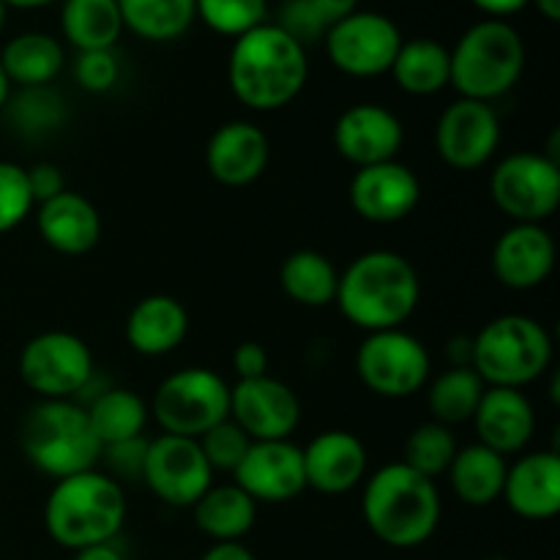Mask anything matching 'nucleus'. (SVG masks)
<instances>
[{
  "label": "nucleus",
  "mask_w": 560,
  "mask_h": 560,
  "mask_svg": "<svg viewBox=\"0 0 560 560\" xmlns=\"http://www.w3.org/2000/svg\"><path fill=\"white\" fill-rule=\"evenodd\" d=\"M490 197L512 224H545L560 208L558 159L539 151L509 153L492 170Z\"/></svg>",
  "instance_id": "9d476101"
},
{
  "label": "nucleus",
  "mask_w": 560,
  "mask_h": 560,
  "mask_svg": "<svg viewBox=\"0 0 560 560\" xmlns=\"http://www.w3.org/2000/svg\"><path fill=\"white\" fill-rule=\"evenodd\" d=\"M120 63L113 49L80 52L74 60V80L88 93H107L118 85Z\"/></svg>",
  "instance_id": "a19ab883"
},
{
  "label": "nucleus",
  "mask_w": 560,
  "mask_h": 560,
  "mask_svg": "<svg viewBox=\"0 0 560 560\" xmlns=\"http://www.w3.org/2000/svg\"><path fill=\"white\" fill-rule=\"evenodd\" d=\"M200 443V452L202 457L208 459L211 470H222V474H235V468L241 465L244 454L249 452L252 441L233 419H224L222 424L211 427L206 435L197 438Z\"/></svg>",
  "instance_id": "4c0bfd02"
},
{
  "label": "nucleus",
  "mask_w": 560,
  "mask_h": 560,
  "mask_svg": "<svg viewBox=\"0 0 560 560\" xmlns=\"http://www.w3.org/2000/svg\"><path fill=\"white\" fill-rule=\"evenodd\" d=\"M405 145V126L388 107L361 102L345 109L334 124V148L345 162L359 167L394 162Z\"/></svg>",
  "instance_id": "dca6fc26"
},
{
  "label": "nucleus",
  "mask_w": 560,
  "mask_h": 560,
  "mask_svg": "<svg viewBox=\"0 0 560 560\" xmlns=\"http://www.w3.org/2000/svg\"><path fill=\"white\" fill-rule=\"evenodd\" d=\"M82 408H85L93 435L98 438L102 448L142 438L148 427V416H151V408H148V402L140 394L118 386L98 392Z\"/></svg>",
  "instance_id": "c85d7f7f"
},
{
  "label": "nucleus",
  "mask_w": 560,
  "mask_h": 560,
  "mask_svg": "<svg viewBox=\"0 0 560 560\" xmlns=\"http://www.w3.org/2000/svg\"><path fill=\"white\" fill-rule=\"evenodd\" d=\"M470 421L481 446L492 448L501 457L523 454L536 435L534 402L520 388L487 386Z\"/></svg>",
  "instance_id": "5701e85b"
},
{
  "label": "nucleus",
  "mask_w": 560,
  "mask_h": 560,
  "mask_svg": "<svg viewBox=\"0 0 560 560\" xmlns=\"http://www.w3.org/2000/svg\"><path fill=\"white\" fill-rule=\"evenodd\" d=\"M271 159L266 131L252 120H228L206 145V167L217 184L241 189L262 178Z\"/></svg>",
  "instance_id": "412c9836"
},
{
  "label": "nucleus",
  "mask_w": 560,
  "mask_h": 560,
  "mask_svg": "<svg viewBox=\"0 0 560 560\" xmlns=\"http://www.w3.org/2000/svg\"><path fill=\"white\" fill-rule=\"evenodd\" d=\"M457 438H454L452 427H443L438 421H424L416 427L405 441V457L402 463L413 468L416 474L427 476L435 481L443 476L452 465L454 454H457Z\"/></svg>",
  "instance_id": "c9c22d12"
},
{
  "label": "nucleus",
  "mask_w": 560,
  "mask_h": 560,
  "mask_svg": "<svg viewBox=\"0 0 560 560\" xmlns=\"http://www.w3.org/2000/svg\"><path fill=\"white\" fill-rule=\"evenodd\" d=\"M233 370L238 381H255L268 375V353L260 342H241L233 350Z\"/></svg>",
  "instance_id": "c03bdc74"
},
{
  "label": "nucleus",
  "mask_w": 560,
  "mask_h": 560,
  "mask_svg": "<svg viewBox=\"0 0 560 560\" xmlns=\"http://www.w3.org/2000/svg\"><path fill=\"white\" fill-rule=\"evenodd\" d=\"M230 419L249 441H290L301 424V399L271 375L238 381L230 388Z\"/></svg>",
  "instance_id": "2eb2a0df"
},
{
  "label": "nucleus",
  "mask_w": 560,
  "mask_h": 560,
  "mask_svg": "<svg viewBox=\"0 0 560 560\" xmlns=\"http://www.w3.org/2000/svg\"><path fill=\"white\" fill-rule=\"evenodd\" d=\"M348 197L353 211L364 222L397 224L419 206L421 184L408 164L394 159V162L355 170Z\"/></svg>",
  "instance_id": "a211bd4d"
},
{
  "label": "nucleus",
  "mask_w": 560,
  "mask_h": 560,
  "mask_svg": "<svg viewBox=\"0 0 560 560\" xmlns=\"http://www.w3.org/2000/svg\"><path fill=\"white\" fill-rule=\"evenodd\" d=\"M306 490L320 495H345L364 485L366 479V446L359 435L348 430H326L312 438L304 448Z\"/></svg>",
  "instance_id": "aec40b11"
},
{
  "label": "nucleus",
  "mask_w": 560,
  "mask_h": 560,
  "mask_svg": "<svg viewBox=\"0 0 560 560\" xmlns=\"http://www.w3.org/2000/svg\"><path fill=\"white\" fill-rule=\"evenodd\" d=\"M27 170V184H31V195H33V202H47L52 200L55 195H60V191L66 189V178L63 173H60L58 164H49V162H38L33 164V167H25Z\"/></svg>",
  "instance_id": "37998d69"
},
{
  "label": "nucleus",
  "mask_w": 560,
  "mask_h": 560,
  "mask_svg": "<svg viewBox=\"0 0 560 560\" xmlns=\"http://www.w3.org/2000/svg\"><path fill=\"white\" fill-rule=\"evenodd\" d=\"M200 560H257L255 552L241 541H213Z\"/></svg>",
  "instance_id": "49530a36"
},
{
  "label": "nucleus",
  "mask_w": 560,
  "mask_h": 560,
  "mask_svg": "<svg viewBox=\"0 0 560 560\" xmlns=\"http://www.w3.org/2000/svg\"><path fill=\"white\" fill-rule=\"evenodd\" d=\"M164 435L200 438L230 419V386L219 372L186 366L159 383L148 405Z\"/></svg>",
  "instance_id": "6e6552de"
},
{
  "label": "nucleus",
  "mask_w": 560,
  "mask_h": 560,
  "mask_svg": "<svg viewBox=\"0 0 560 560\" xmlns=\"http://www.w3.org/2000/svg\"><path fill=\"white\" fill-rule=\"evenodd\" d=\"M0 115H5V120H9V126H14L16 135L36 140V137H47L63 126L66 102L49 85L16 88V91H11Z\"/></svg>",
  "instance_id": "f704fd0d"
},
{
  "label": "nucleus",
  "mask_w": 560,
  "mask_h": 560,
  "mask_svg": "<svg viewBox=\"0 0 560 560\" xmlns=\"http://www.w3.org/2000/svg\"><path fill=\"white\" fill-rule=\"evenodd\" d=\"M195 523L211 541H241L257 523V503L238 485H211L191 506Z\"/></svg>",
  "instance_id": "c756f323"
},
{
  "label": "nucleus",
  "mask_w": 560,
  "mask_h": 560,
  "mask_svg": "<svg viewBox=\"0 0 560 560\" xmlns=\"http://www.w3.org/2000/svg\"><path fill=\"white\" fill-rule=\"evenodd\" d=\"M509 463L492 448L481 446L479 441L470 446L457 448L446 476L452 481V490L465 506L485 509L501 501L503 481H506Z\"/></svg>",
  "instance_id": "a878e982"
},
{
  "label": "nucleus",
  "mask_w": 560,
  "mask_h": 560,
  "mask_svg": "<svg viewBox=\"0 0 560 560\" xmlns=\"http://www.w3.org/2000/svg\"><path fill=\"white\" fill-rule=\"evenodd\" d=\"M485 560H512V558H503V556H490V558H485Z\"/></svg>",
  "instance_id": "6e6d98bb"
},
{
  "label": "nucleus",
  "mask_w": 560,
  "mask_h": 560,
  "mask_svg": "<svg viewBox=\"0 0 560 560\" xmlns=\"http://www.w3.org/2000/svg\"><path fill=\"white\" fill-rule=\"evenodd\" d=\"M355 375L377 397L408 399L430 383V350L405 328L366 334L355 350Z\"/></svg>",
  "instance_id": "1a4fd4ad"
},
{
  "label": "nucleus",
  "mask_w": 560,
  "mask_h": 560,
  "mask_svg": "<svg viewBox=\"0 0 560 560\" xmlns=\"http://www.w3.org/2000/svg\"><path fill=\"white\" fill-rule=\"evenodd\" d=\"M126 31L145 42H175L195 25V0H118Z\"/></svg>",
  "instance_id": "473e14b6"
},
{
  "label": "nucleus",
  "mask_w": 560,
  "mask_h": 560,
  "mask_svg": "<svg viewBox=\"0 0 560 560\" xmlns=\"http://www.w3.org/2000/svg\"><path fill=\"white\" fill-rule=\"evenodd\" d=\"M485 381L470 366H452L427 383V408L443 427L468 424L485 394Z\"/></svg>",
  "instance_id": "72a5a7b5"
},
{
  "label": "nucleus",
  "mask_w": 560,
  "mask_h": 560,
  "mask_svg": "<svg viewBox=\"0 0 560 560\" xmlns=\"http://www.w3.org/2000/svg\"><path fill=\"white\" fill-rule=\"evenodd\" d=\"M31 184H27V170L14 162H0V235L20 228L33 213Z\"/></svg>",
  "instance_id": "58836bf2"
},
{
  "label": "nucleus",
  "mask_w": 560,
  "mask_h": 560,
  "mask_svg": "<svg viewBox=\"0 0 560 560\" xmlns=\"http://www.w3.org/2000/svg\"><path fill=\"white\" fill-rule=\"evenodd\" d=\"M487 20H506L509 16L520 14L525 5H530V0H470Z\"/></svg>",
  "instance_id": "a18cd8bd"
},
{
  "label": "nucleus",
  "mask_w": 560,
  "mask_h": 560,
  "mask_svg": "<svg viewBox=\"0 0 560 560\" xmlns=\"http://www.w3.org/2000/svg\"><path fill=\"white\" fill-rule=\"evenodd\" d=\"M556 238L545 224L514 222L492 246V273L509 290H536L556 271Z\"/></svg>",
  "instance_id": "6ab92c4d"
},
{
  "label": "nucleus",
  "mask_w": 560,
  "mask_h": 560,
  "mask_svg": "<svg viewBox=\"0 0 560 560\" xmlns=\"http://www.w3.org/2000/svg\"><path fill=\"white\" fill-rule=\"evenodd\" d=\"M255 503H288L306 490L304 454L293 441H252L233 474Z\"/></svg>",
  "instance_id": "f3484780"
},
{
  "label": "nucleus",
  "mask_w": 560,
  "mask_h": 560,
  "mask_svg": "<svg viewBox=\"0 0 560 560\" xmlns=\"http://www.w3.org/2000/svg\"><path fill=\"white\" fill-rule=\"evenodd\" d=\"M552 337L536 317L501 315L474 337L470 370L492 388H520L541 381L552 364Z\"/></svg>",
  "instance_id": "0eeeda50"
},
{
  "label": "nucleus",
  "mask_w": 560,
  "mask_h": 560,
  "mask_svg": "<svg viewBox=\"0 0 560 560\" xmlns=\"http://www.w3.org/2000/svg\"><path fill=\"white\" fill-rule=\"evenodd\" d=\"M388 74L410 96H435L452 85V55L438 38H410L402 42Z\"/></svg>",
  "instance_id": "cd10ccee"
},
{
  "label": "nucleus",
  "mask_w": 560,
  "mask_h": 560,
  "mask_svg": "<svg viewBox=\"0 0 560 560\" xmlns=\"http://www.w3.org/2000/svg\"><path fill=\"white\" fill-rule=\"evenodd\" d=\"M441 492L427 476L399 463L383 465L364 481L361 514L377 541L394 550L427 545L441 525Z\"/></svg>",
  "instance_id": "7ed1b4c3"
},
{
  "label": "nucleus",
  "mask_w": 560,
  "mask_h": 560,
  "mask_svg": "<svg viewBox=\"0 0 560 560\" xmlns=\"http://www.w3.org/2000/svg\"><path fill=\"white\" fill-rule=\"evenodd\" d=\"M310 80V58L277 22H262L233 42L228 82L233 96L255 113H273L301 96Z\"/></svg>",
  "instance_id": "f257e3e1"
},
{
  "label": "nucleus",
  "mask_w": 560,
  "mask_h": 560,
  "mask_svg": "<svg viewBox=\"0 0 560 560\" xmlns=\"http://www.w3.org/2000/svg\"><path fill=\"white\" fill-rule=\"evenodd\" d=\"M312 5L320 11V16L328 25L339 22L342 16L353 14V11H359V0H312Z\"/></svg>",
  "instance_id": "de8ad7c7"
},
{
  "label": "nucleus",
  "mask_w": 560,
  "mask_h": 560,
  "mask_svg": "<svg viewBox=\"0 0 560 560\" xmlns=\"http://www.w3.org/2000/svg\"><path fill=\"white\" fill-rule=\"evenodd\" d=\"M63 63L66 52L58 38L38 31L20 33L0 52V69L9 77L11 88L52 85L55 77L63 71Z\"/></svg>",
  "instance_id": "bb28decb"
},
{
  "label": "nucleus",
  "mask_w": 560,
  "mask_h": 560,
  "mask_svg": "<svg viewBox=\"0 0 560 560\" xmlns=\"http://www.w3.org/2000/svg\"><path fill=\"white\" fill-rule=\"evenodd\" d=\"M501 145V118L495 107L474 98H457L441 113L435 126L438 156L459 173L492 162Z\"/></svg>",
  "instance_id": "4468645a"
},
{
  "label": "nucleus",
  "mask_w": 560,
  "mask_h": 560,
  "mask_svg": "<svg viewBox=\"0 0 560 560\" xmlns=\"http://www.w3.org/2000/svg\"><path fill=\"white\" fill-rule=\"evenodd\" d=\"M126 512L124 485L93 468L55 481L44 503V528L55 545L77 552L118 539Z\"/></svg>",
  "instance_id": "20e7f679"
},
{
  "label": "nucleus",
  "mask_w": 560,
  "mask_h": 560,
  "mask_svg": "<svg viewBox=\"0 0 560 560\" xmlns=\"http://www.w3.org/2000/svg\"><path fill=\"white\" fill-rule=\"evenodd\" d=\"M530 3L539 9V14L545 16V20H550V22L560 20V0H530Z\"/></svg>",
  "instance_id": "3c124183"
},
{
  "label": "nucleus",
  "mask_w": 560,
  "mask_h": 560,
  "mask_svg": "<svg viewBox=\"0 0 560 560\" xmlns=\"http://www.w3.org/2000/svg\"><path fill=\"white\" fill-rule=\"evenodd\" d=\"M71 560H126V556L115 541H102V545H91L77 550Z\"/></svg>",
  "instance_id": "09e8293b"
},
{
  "label": "nucleus",
  "mask_w": 560,
  "mask_h": 560,
  "mask_svg": "<svg viewBox=\"0 0 560 560\" xmlns=\"http://www.w3.org/2000/svg\"><path fill=\"white\" fill-rule=\"evenodd\" d=\"M145 452H148L145 435L135 438V441H124V443H113V446H104L102 459H104V465H107V476H113L118 485H124V481H142Z\"/></svg>",
  "instance_id": "79ce46f5"
},
{
  "label": "nucleus",
  "mask_w": 560,
  "mask_h": 560,
  "mask_svg": "<svg viewBox=\"0 0 560 560\" xmlns=\"http://www.w3.org/2000/svg\"><path fill=\"white\" fill-rule=\"evenodd\" d=\"M5 14H9V9H5V3L0 0V33H3V27H5Z\"/></svg>",
  "instance_id": "5fc2aeb1"
},
{
  "label": "nucleus",
  "mask_w": 560,
  "mask_h": 560,
  "mask_svg": "<svg viewBox=\"0 0 560 560\" xmlns=\"http://www.w3.org/2000/svg\"><path fill=\"white\" fill-rule=\"evenodd\" d=\"M5 9H44V5L55 3V0H3Z\"/></svg>",
  "instance_id": "603ef678"
},
{
  "label": "nucleus",
  "mask_w": 560,
  "mask_h": 560,
  "mask_svg": "<svg viewBox=\"0 0 560 560\" xmlns=\"http://www.w3.org/2000/svg\"><path fill=\"white\" fill-rule=\"evenodd\" d=\"M20 446L27 463L55 481L93 470L102 459V443L77 399H38L22 419Z\"/></svg>",
  "instance_id": "39448f33"
},
{
  "label": "nucleus",
  "mask_w": 560,
  "mask_h": 560,
  "mask_svg": "<svg viewBox=\"0 0 560 560\" xmlns=\"http://www.w3.org/2000/svg\"><path fill=\"white\" fill-rule=\"evenodd\" d=\"M421 301L413 262L392 249H372L339 273L337 299L345 320L364 334L402 328Z\"/></svg>",
  "instance_id": "f03ea898"
},
{
  "label": "nucleus",
  "mask_w": 560,
  "mask_h": 560,
  "mask_svg": "<svg viewBox=\"0 0 560 560\" xmlns=\"http://www.w3.org/2000/svg\"><path fill=\"white\" fill-rule=\"evenodd\" d=\"M142 485L173 509H191L213 485V470L195 438L159 435L148 441Z\"/></svg>",
  "instance_id": "ddd939ff"
},
{
  "label": "nucleus",
  "mask_w": 560,
  "mask_h": 560,
  "mask_svg": "<svg viewBox=\"0 0 560 560\" xmlns=\"http://www.w3.org/2000/svg\"><path fill=\"white\" fill-rule=\"evenodd\" d=\"M186 337H189V312L167 293L145 295L131 306L126 317V342L145 359L173 353Z\"/></svg>",
  "instance_id": "393cba45"
},
{
  "label": "nucleus",
  "mask_w": 560,
  "mask_h": 560,
  "mask_svg": "<svg viewBox=\"0 0 560 560\" xmlns=\"http://www.w3.org/2000/svg\"><path fill=\"white\" fill-rule=\"evenodd\" d=\"M452 55V85L459 98L492 104L506 96L525 71V42L506 20H481L459 36Z\"/></svg>",
  "instance_id": "423d86ee"
},
{
  "label": "nucleus",
  "mask_w": 560,
  "mask_h": 560,
  "mask_svg": "<svg viewBox=\"0 0 560 560\" xmlns=\"http://www.w3.org/2000/svg\"><path fill=\"white\" fill-rule=\"evenodd\" d=\"M446 355L452 361V366H470V359H474V337L448 339Z\"/></svg>",
  "instance_id": "8fccbe9b"
},
{
  "label": "nucleus",
  "mask_w": 560,
  "mask_h": 560,
  "mask_svg": "<svg viewBox=\"0 0 560 560\" xmlns=\"http://www.w3.org/2000/svg\"><path fill=\"white\" fill-rule=\"evenodd\" d=\"M36 228L44 244L66 257H80L102 241V213L80 191L63 189L36 206Z\"/></svg>",
  "instance_id": "b1692460"
},
{
  "label": "nucleus",
  "mask_w": 560,
  "mask_h": 560,
  "mask_svg": "<svg viewBox=\"0 0 560 560\" xmlns=\"http://www.w3.org/2000/svg\"><path fill=\"white\" fill-rule=\"evenodd\" d=\"M195 14L213 33L235 42L266 22L268 0H195Z\"/></svg>",
  "instance_id": "e433bc0d"
},
{
  "label": "nucleus",
  "mask_w": 560,
  "mask_h": 560,
  "mask_svg": "<svg viewBox=\"0 0 560 560\" xmlns=\"http://www.w3.org/2000/svg\"><path fill=\"white\" fill-rule=\"evenodd\" d=\"M11 91H14V88H11L9 77H5L3 69H0V113H3L5 102H9V96H11Z\"/></svg>",
  "instance_id": "864d4df0"
},
{
  "label": "nucleus",
  "mask_w": 560,
  "mask_h": 560,
  "mask_svg": "<svg viewBox=\"0 0 560 560\" xmlns=\"http://www.w3.org/2000/svg\"><path fill=\"white\" fill-rule=\"evenodd\" d=\"M501 501L528 523H547L560 512V454L556 448L520 454L509 465Z\"/></svg>",
  "instance_id": "4be33fe9"
},
{
  "label": "nucleus",
  "mask_w": 560,
  "mask_h": 560,
  "mask_svg": "<svg viewBox=\"0 0 560 560\" xmlns=\"http://www.w3.org/2000/svg\"><path fill=\"white\" fill-rule=\"evenodd\" d=\"M279 284L284 295L306 310H323L337 299L339 271L323 252L299 249L284 257L279 268Z\"/></svg>",
  "instance_id": "2f4dec72"
},
{
  "label": "nucleus",
  "mask_w": 560,
  "mask_h": 560,
  "mask_svg": "<svg viewBox=\"0 0 560 560\" xmlns=\"http://www.w3.org/2000/svg\"><path fill=\"white\" fill-rule=\"evenodd\" d=\"M277 25L282 27L290 38H295L304 49L310 47V44L323 42V36H326L328 31V22L323 20L320 11L312 5V0H284Z\"/></svg>",
  "instance_id": "ea45409f"
},
{
  "label": "nucleus",
  "mask_w": 560,
  "mask_h": 560,
  "mask_svg": "<svg viewBox=\"0 0 560 560\" xmlns=\"http://www.w3.org/2000/svg\"><path fill=\"white\" fill-rule=\"evenodd\" d=\"M20 377L38 399H80L93 383V353L71 331H42L20 350Z\"/></svg>",
  "instance_id": "9b49d317"
},
{
  "label": "nucleus",
  "mask_w": 560,
  "mask_h": 560,
  "mask_svg": "<svg viewBox=\"0 0 560 560\" xmlns=\"http://www.w3.org/2000/svg\"><path fill=\"white\" fill-rule=\"evenodd\" d=\"M60 27L77 52L113 49L124 33L118 0H63Z\"/></svg>",
  "instance_id": "7c9ffc66"
},
{
  "label": "nucleus",
  "mask_w": 560,
  "mask_h": 560,
  "mask_svg": "<svg viewBox=\"0 0 560 560\" xmlns=\"http://www.w3.org/2000/svg\"><path fill=\"white\" fill-rule=\"evenodd\" d=\"M402 42V33L392 16L361 9L328 25L323 36V47L334 69L355 80L388 74Z\"/></svg>",
  "instance_id": "f8f14e48"
}]
</instances>
